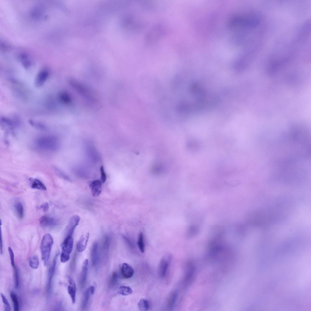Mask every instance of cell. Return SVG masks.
Instances as JSON below:
<instances>
[{
    "mask_svg": "<svg viewBox=\"0 0 311 311\" xmlns=\"http://www.w3.org/2000/svg\"><path fill=\"white\" fill-rule=\"evenodd\" d=\"M35 144L38 149L50 152L57 150L59 145L57 138L51 135H44L38 137L35 140Z\"/></svg>",
    "mask_w": 311,
    "mask_h": 311,
    "instance_id": "obj_1",
    "label": "cell"
},
{
    "mask_svg": "<svg viewBox=\"0 0 311 311\" xmlns=\"http://www.w3.org/2000/svg\"><path fill=\"white\" fill-rule=\"evenodd\" d=\"M53 241L52 236L49 234H45L43 237L41 244L42 258L45 266H47L50 256Z\"/></svg>",
    "mask_w": 311,
    "mask_h": 311,
    "instance_id": "obj_2",
    "label": "cell"
},
{
    "mask_svg": "<svg viewBox=\"0 0 311 311\" xmlns=\"http://www.w3.org/2000/svg\"><path fill=\"white\" fill-rule=\"evenodd\" d=\"M73 244V240L72 236H66L61 245L62 252L60 255V261L62 263H65L69 260Z\"/></svg>",
    "mask_w": 311,
    "mask_h": 311,
    "instance_id": "obj_3",
    "label": "cell"
},
{
    "mask_svg": "<svg viewBox=\"0 0 311 311\" xmlns=\"http://www.w3.org/2000/svg\"><path fill=\"white\" fill-rule=\"evenodd\" d=\"M171 259V256L169 254H166L161 259L159 268V272L161 277L165 276Z\"/></svg>",
    "mask_w": 311,
    "mask_h": 311,
    "instance_id": "obj_4",
    "label": "cell"
},
{
    "mask_svg": "<svg viewBox=\"0 0 311 311\" xmlns=\"http://www.w3.org/2000/svg\"><path fill=\"white\" fill-rule=\"evenodd\" d=\"M49 73L46 70H43L39 71L36 75L35 80V85L37 87L43 86L48 79L49 77Z\"/></svg>",
    "mask_w": 311,
    "mask_h": 311,
    "instance_id": "obj_5",
    "label": "cell"
},
{
    "mask_svg": "<svg viewBox=\"0 0 311 311\" xmlns=\"http://www.w3.org/2000/svg\"><path fill=\"white\" fill-rule=\"evenodd\" d=\"M80 220V217L77 215H73L70 218L66 229V236H72L74 229L78 224Z\"/></svg>",
    "mask_w": 311,
    "mask_h": 311,
    "instance_id": "obj_6",
    "label": "cell"
},
{
    "mask_svg": "<svg viewBox=\"0 0 311 311\" xmlns=\"http://www.w3.org/2000/svg\"><path fill=\"white\" fill-rule=\"evenodd\" d=\"M88 259H85L83 263L79 279L80 285L81 288L83 287L86 282L88 272Z\"/></svg>",
    "mask_w": 311,
    "mask_h": 311,
    "instance_id": "obj_7",
    "label": "cell"
},
{
    "mask_svg": "<svg viewBox=\"0 0 311 311\" xmlns=\"http://www.w3.org/2000/svg\"><path fill=\"white\" fill-rule=\"evenodd\" d=\"M91 257L92 265L94 267L97 266L99 259V246L97 242L94 243L92 245L91 251Z\"/></svg>",
    "mask_w": 311,
    "mask_h": 311,
    "instance_id": "obj_8",
    "label": "cell"
},
{
    "mask_svg": "<svg viewBox=\"0 0 311 311\" xmlns=\"http://www.w3.org/2000/svg\"><path fill=\"white\" fill-rule=\"evenodd\" d=\"M58 255V254H56L55 255L53 259L52 264L49 270L47 284V289L48 291H50L51 289L52 282L55 271Z\"/></svg>",
    "mask_w": 311,
    "mask_h": 311,
    "instance_id": "obj_9",
    "label": "cell"
},
{
    "mask_svg": "<svg viewBox=\"0 0 311 311\" xmlns=\"http://www.w3.org/2000/svg\"><path fill=\"white\" fill-rule=\"evenodd\" d=\"M102 182L101 180H95L93 181L90 185V188L92 195L98 196L101 193L102 189Z\"/></svg>",
    "mask_w": 311,
    "mask_h": 311,
    "instance_id": "obj_10",
    "label": "cell"
},
{
    "mask_svg": "<svg viewBox=\"0 0 311 311\" xmlns=\"http://www.w3.org/2000/svg\"><path fill=\"white\" fill-rule=\"evenodd\" d=\"M89 237V233L86 234L85 236H81L77 245V250L80 252L84 251L85 249Z\"/></svg>",
    "mask_w": 311,
    "mask_h": 311,
    "instance_id": "obj_11",
    "label": "cell"
},
{
    "mask_svg": "<svg viewBox=\"0 0 311 311\" xmlns=\"http://www.w3.org/2000/svg\"><path fill=\"white\" fill-rule=\"evenodd\" d=\"M121 272L123 277L126 279L131 278L134 273V271L132 267L125 263L122 265Z\"/></svg>",
    "mask_w": 311,
    "mask_h": 311,
    "instance_id": "obj_12",
    "label": "cell"
},
{
    "mask_svg": "<svg viewBox=\"0 0 311 311\" xmlns=\"http://www.w3.org/2000/svg\"><path fill=\"white\" fill-rule=\"evenodd\" d=\"M40 225L43 227L53 226L57 224L56 221L53 218L46 216H43L39 219Z\"/></svg>",
    "mask_w": 311,
    "mask_h": 311,
    "instance_id": "obj_13",
    "label": "cell"
},
{
    "mask_svg": "<svg viewBox=\"0 0 311 311\" xmlns=\"http://www.w3.org/2000/svg\"><path fill=\"white\" fill-rule=\"evenodd\" d=\"M29 180L30 186L32 188L42 190H46L45 185L39 179L30 178Z\"/></svg>",
    "mask_w": 311,
    "mask_h": 311,
    "instance_id": "obj_14",
    "label": "cell"
},
{
    "mask_svg": "<svg viewBox=\"0 0 311 311\" xmlns=\"http://www.w3.org/2000/svg\"><path fill=\"white\" fill-rule=\"evenodd\" d=\"M110 245V239L108 236L105 237L102 248V253L103 258L105 260L108 257V253Z\"/></svg>",
    "mask_w": 311,
    "mask_h": 311,
    "instance_id": "obj_15",
    "label": "cell"
},
{
    "mask_svg": "<svg viewBox=\"0 0 311 311\" xmlns=\"http://www.w3.org/2000/svg\"><path fill=\"white\" fill-rule=\"evenodd\" d=\"M92 295L90 287H88L85 292L83 296L81 308L83 309H85L88 303L90 296Z\"/></svg>",
    "mask_w": 311,
    "mask_h": 311,
    "instance_id": "obj_16",
    "label": "cell"
},
{
    "mask_svg": "<svg viewBox=\"0 0 311 311\" xmlns=\"http://www.w3.org/2000/svg\"><path fill=\"white\" fill-rule=\"evenodd\" d=\"M68 287L67 291L70 295L72 301V303L74 304L76 302V288L75 283L70 284Z\"/></svg>",
    "mask_w": 311,
    "mask_h": 311,
    "instance_id": "obj_17",
    "label": "cell"
},
{
    "mask_svg": "<svg viewBox=\"0 0 311 311\" xmlns=\"http://www.w3.org/2000/svg\"><path fill=\"white\" fill-rule=\"evenodd\" d=\"M15 210L17 217L22 219L24 216V209L22 204L20 202L16 203L14 206Z\"/></svg>",
    "mask_w": 311,
    "mask_h": 311,
    "instance_id": "obj_18",
    "label": "cell"
},
{
    "mask_svg": "<svg viewBox=\"0 0 311 311\" xmlns=\"http://www.w3.org/2000/svg\"><path fill=\"white\" fill-rule=\"evenodd\" d=\"M149 303L147 300L144 299H141L138 303V307L140 310H147L149 307Z\"/></svg>",
    "mask_w": 311,
    "mask_h": 311,
    "instance_id": "obj_19",
    "label": "cell"
},
{
    "mask_svg": "<svg viewBox=\"0 0 311 311\" xmlns=\"http://www.w3.org/2000/svg\"><path fill=\"white\" fill-rule=\"evenodd\" d=\"M119 293L123 296H127L132 293L133 291L129 286L122 285L119 287L118 290Z\"/></svg>",
    "mask_w": 311,
    "mask_h": 311,
    "instance_id": "obj_20",
    "label": "cell"
},
{
    "mask_svg": "<svg viewBox=\"0 0 311 311\" xmlns=\"http://www.w3.org/2000/svg\"><path fill=\"white\" fill-rule=\"evenodd\" d=\"M29 265L33 269L38 268L39 265V261L38 257L36 255L32 256L29 260Z\"/></svg>",
    "mask_w": 311,
    "mask_h": 311,
    "instance_id": "obj_21",
    "label": "cell"
},
{
    "mask_svg": "<svg viewBox=\"0 0 311 311\" xmlns=\"http://www.w3.org/2000/svg\"><path fill=\"white\" fill-rule=\"evenodd\" d=\"M118 279V275L116 272H113L111 274L108 282V285L110 287H114L117 283Z\"/></svg>",
    "mask_w": 311,
    "mask_h": 311,
    "instance_id": "obj_22",
    "label": "cell"
},
{
    "mask_svg": "<svg viewBox=\"0 0 311 311\" xmlns=\"http://www.w3.org/2000/svg\"><path fill=\"white\" fill-rule=\"evenodd\" d=\"M137 245L141 252L143 253L145 251V244L143 235L142 233H140L139 235L137 241Z\"/></svg>",
    "mask_w": 311,
    "mask_h": 311,
    "instance_id": "obj_23",
    "label": "cell"
},
{
    "mask_svg": "<svg viewBox=\"0 0 311 311\" xmlns=\"http://www.w3.org/2000/svg\"><path fill=\"white\" fill-rule=\"evenodd\" d=\"M59 98L60 101L65 104H68L70 103V98L67 93L62 92L59 95Z\"/></svg>",
    "mask_w": 311,
    "mask_h": 311,
    "instance_id": "obj_24",
    "label": "cell"
},
{
    "mask_svg": "<svg viewBox=\"0 0 311 311\" xmlns=\"http://www.w3.org/2000/svg\"><path fill=\"white\" fill-rule=\"evenodd\" d=\"M10 296L13 303L14 311H18L19 309V303L16 294L15 293L11 292Z\"/></svg>",
    "mask_w": 311,
    "mask_h": 311,
    "instance_id": "obj_25",
    "label": "cell"
},
{
    "mask_svg": "<svg viewBox=\"0 0 311 311\" xmlns=\"http://www.w3.org/2000/svg\"><path fill=\"white\" fill-rule=\"evenodd\" d=\"M1 296L2 302L4 303L5 310V311H10L11 310L10 305L6 298L2 293H1Z\"/></svg>",
    "mask_w": 311,
    "mask_h": 311,
    "instance_id": "obj_26",
    "label": "cell"
},
{
    "mask_svg": "<svg viewBox=\"0 0 311 311\" xmlns=\"http://www.w3.org/2000/svg\"><path fill=\"white\" fill-rule=\"evenodd\" d=\"M8 251L9 255L12 266V267L13 268H16V267H15V264L14 253L10 247H8Z\"/></svg>",
    "mask_w": 311,
    "mask_h": 311,
    "instance_id": "obj_27",
    "label": "cell"
},
{
    "mask_svg": "<svg viewBox=\"0 0 311 311\" xmlns=\"http://www.w3.org/2000/svg\"><path fill=\"white\" fill-rule=\"evenodd\" d=\"M100 172L101 175V179L103 183L105 182L106 180V175L103 166H101L100 167Z\"/></svg>",
    "mask_w": 311,
    "mask_h": 311,
    "instance_id": "obj_28",
    "label": "cell"
},
{
    "mask_svg": "<svg viewBox=\"0 0 311 311\" xmlns=\"http://www.w3.org/2000/svg\"><path fill=\"white\" fill-rule=\"evenodd\" d=\"M53 168L55 173L59 176L65 179H66L67 178L65 174L56 166L53 167Z\"/></svg>",
    "mask_w": 311,
    "mask_h": 311,
    "instance_id": "obj_29",
    "label": "cell"
},
{
    "mask_svg": "<svg viewBox=\"0 0 311 311\" xmlns=\"http://www.w3.org/2000/svg\"><path fill=\"white\" fill-rule=\"evenodd\" d=\"M176 294L175 292H173L170 297L169 301V306L171 307L173 306L175 300L176 296Z\"/></svg>",
    "mask_w": 311,
    "mask_h": 311,
    "instance_id": "obj_30",
    "label": "cell"
},
{
    "mask_svg": "<svg viewBox=\"0 0 311 311\" xmlns=\"http://www.w3.org/2000/svg\"><path fill=\"white\" fill-rule=\"evenodd\" d=\"M40 207L44 211H47L48 210L49 207L48 203L47 202L43 203L41 205Z\"/></svg>",
    "mask_w": 311,
    "mask_h": 311,
    "instance_id": "obj_31",
    "label": "cell"
},
{
    "mask_svg": "<svg viewBox=\"0 0 311 311\" xmlns=\"http://www.w3.org/2000/svg\"><path fill=\"white\" fill-rule=\"evenodd\" d=\"M0 252L1 254H2L3 253V244H2V233L1 232V238H0Z\"/></svg>",
    "mask_w": 311,
    "mask_h": 311,
    "instance_id": "obj_32",
    "label": "cell"
},
{
    "mask_svg": "<svg viewBox=\"0 0 311 311\" xmlns=\"http://www.w3.org/2000/svg\"><path fill=\"white\" fill-rule=\"evenodd\" d=\"M89 287H90V289L91 293L92 294V295H93L94 294V291H95V287L94 286L92 285V286H90Z\"/></svg>",
    "mask_w": 311,
    "mask_h": 311,
    "instance_id": "obj_33",
    "label": "cell"
}]
</instances>
